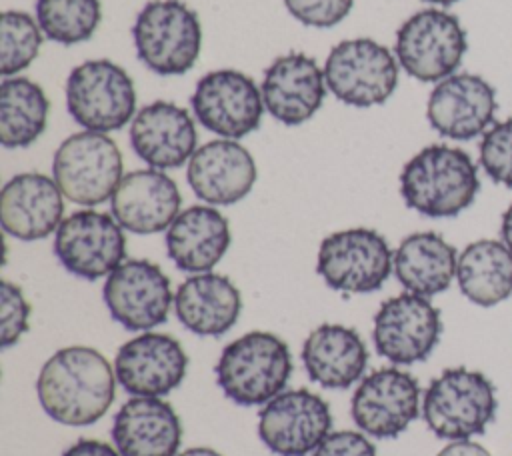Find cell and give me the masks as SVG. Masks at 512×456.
<instances>
[{"instance_id": "obj_4", "label": "cell", "mask_w": 512, "mask_h": 456, "mask_svg": "<svg viewBox=\"0 0 512 456\" xmlns=\"http://www.w3.org/2000/svg\"><path fill=\"white\" fill-rule=\"evenodd\" d=\"M498 408L492 380L466 366L446 368L422 396L426 426L442 440H470L484 434Z\"/></svg>"}, {"instance_id": "obj_41", "label": "cell", "mask_w": 512, "mask_h": 456, "mask_svg": "<svg viewBox=\"0 0 512 456\" xmlns=\"http://www.w3.org/2000/svg\"><path fill=\"white\" fill-rule=\"evenodd\" d=\"M426 2H430V4H440V6H450V4H456V2H460V0H426Z\"/></svg>"}, {"instance_id": "obj_9", "label": "cell", "mask_w": 512, "mask_h": 456, "mask_svg": "<svg viewBox=\"0 0 512 456\" xmlns=\"http://www.w3.org/2000/svg\"><path fill=\"white\" fill-rule=\"evenodd\" d=\"M328 90L344 104L370 108L384 104L398 86V60L372 38H352L336 44L326 62Z\"/></svg>"}, {"instance_id": "obj_39", "label": "cell", "mask_w": 512, "mask_h": 456, "mask_svg": "<svg viewBox=\"0 0 512 456\" xmlns=\"http://www.w3.org/2000/svg\"><path fill=\"white\" fill-rule=\"evenodd\" d=\"M500 240L510 248L512 252V204L504 210L502 222H500Z\"/></svg>"}, {"instance_id": "obj_21", "label": "cell", "mask_w": 512, "mask_h": 456, "mask_svg": "<svg viewBox=\"0 0 512 456\" xmlns=\"http://www.w3.org/2000/svg\"><path fill=\"white\" fill-rule=\"evenodd\" d=\"M258 170L252 154L236 140L218 138L200 146L188 160L192 192L214 206L240 202L252 190Z\"/></svg>"}, {"instance_id": "obj_3", "label": "cell", "mask_w": 512, "mask_h": 456, "mask_svg": "<svg viewBox=\"0 0 512 456\" xmlns=\"http://www.w3.org/2000/svg\"><path fill=\"white\" fill-rule=\"evenodd\" d=\"M214 370L220 390L234 404L264 406L286 388L292 354L280 336L252 330L224 346Z\"/></svg>"}, {"instance_id": "obj_18", "label": "cell", "mask_w": 512, "mask_h": 456, "mask_svg": "<svg viewBox=\"0 0 512 456\" xmlns=\"http://www.w3.org/2000/svg\"><path fill=\"white\" fill-rule=\"evenodd\" d=\"M188 356L170 334L144 332L124 342L114 358L120 386L132 396H166L186 376Z\"/></svg>"}, {"instance_id": "obj_23", "label": "cell", "mask_w": 512, "mask_h": 456, "mask_svg": "<svg viewBox=\"0 0 512 456\" xmlns=\"http://www.w3.org/2000/svg\"><path fill=\"white\" fill-rule=\"evenodd\" d=\"M64 216V194L42 172L12 176L0 192V222L6 234L30 242L56 232Z\"/></svg>"}, {"instance_id": "obj_2", "label": "cell", "mask_w": 512, "mask_h": 456, "mask_svg": "<svg viewBox=\"0 0 512 456\" xmlns=\"http://www.w3.org/2000/svg\"><path fill=\"white\" fill-rule=\"evenodd\" d=\"M478 166L468 152L430 144L416 152L400 172V194L408 208L428 218H452L476 200Z\"/></svg>"}, {"instance_id": "obj_8", "label": "cell", "mask_w": 512, "mask_h": 456, "mask_svg": "<svg viewBox=\"0 0 512 456\" xmlns=\"http://www.w3.org/2000/svg\"><path fill=\"white\" fill-rule=\"evenodd\" d=\"M52 174L64 198L80 206H98L112 198L122 180V154L104 132L82 130L58 146Z\"/></svg>"}, {"instance_id": "obj_37", "label": "cell", "mask_w": 512, "mask_h": 456, "mask_svg": "<svg viewBox=\"0 0 512 456\" xmlns=\"http://www.w3.org/2000/svg\"><path fill=\"white\" fill-rule=\"evenodd\" d=\"M62 456H122V454L118 452L116 446L108 442L94 440V438H80L70 448H66Z\"/></svg>"}, {"instance_id": "obj_33", "label": "cell", "mask_w": 512, "mask_h": 456, "mask_svg": "<svg viewBox=\"0 0 512 456\" xmlns=\"http://www.w3.org/2000/svg\"><path fill=\"white\" fill-rule=\"evenodd\" d=\"M478 158L492 182L512 188V116L494 122L482 134Z\"/></svg>"}, {"instance_id": "obj_20", "label": "cell", "mask_w": 512, "mask_h": 456, "mask_svg": "<svg viewBox=\"0 0 512 456\" xmlns=\"http://www.w3.org/2000/svg\"><path fill=\"white\" fill-rule=\"evenodd\" d=\"M182 196L176 182L158 168L132 170L122 176L110 198L112 216L132 234H156L180 214Z\"/></svg>"}, {"instance_id": "obj_5", "label": "cell", "mask_w": 512, "mask_h": 456, "mask_svg": "<svg viewBox=\"0 0 512 456\" xmlns=\"http://www.w3.org/2000/svg\"><path fill=\"white\" fill-rule=\"evenodd\" d=\"M132 38L146 68L160 76H178L198 60L202 26L182 0H150L134 20Z\"/></svg>"}, {"instance_id": "obj_38", "label": "cell", "mask_w": 512, "mask_h": 456, "mask_svg": "<svg viewBox=\"0 0 512 456\" xmlns=\"http://www.w3.org/2000/svg\"><path fill=\"white\" fill-rule=\"evenodd\" d=\"M436 456H492V454L474 440H452Z\"/></svg>"}, {"instance_id": "obj_6", "label": "cell", "mask_w": 512, "mask_h": 456, "mask_svg": "<svg viewBox=\"0 0 512 456\" xmlns=\"http://www.w3.org/2000/svg\"><path fill=\"white\" fill-rule=\"evenodd\" d=\"M468 48L460 20L440 8H424L396 30L394 54L404 72L420 82H440L456 72Z\"/></svg>"}, {"instance_id": "obj_10", "label": "cell", "mask_w": 512, "mask_h": 456, "mask_svg": "<svg viewBox=\"0 0 512 456\" xmlns=\"http://www.w3.org/2000/svg\"><path fill=\"white\" fill-rule=\"evenodd\" d=\"M394 254L386 238L372 228H348L328 234L318 248L316 272L338 292L378 290L392 272Z\"/></svg>"}, {"instance_id": "obj_24", "label": "cell", "mask_w": 512, "mask_h": 456, "mask_svg": "<svg viewBox=\"0 0 512 456\" xmlns=\"http://www.w3.org/2000/svg\"><path fill=\"white\" fill-rule=\"evenodd\" d=\"M110 434L122 456H178L182 424L166 400L134 396L114 414Z\"/></svg>"}, {"instance_id": "obj_7", "label": "cell", "mask_w": 512, "mask_h": 456, "mask_svg": "<svg viewBox=\"0 0 512 456\" xmlns=\"http://www.w3.org/2000/svg\"><path fill=\"white\" fill-rule=\"evenodd\" d=\"M66 108L76 124L94 132L126 126L136 112L130 74L112 60H86L66 78Z\"/></svg>"}, {"instance_id": "obj_12", "label": "cell", "mask_w": 512, "mask_h": 456, "mask_svg": "<svg viewBox=\"0 0 512 456\" xmlns=\"http://www.w3.org/2000/svg\"><path fill=\"white\" fill-rule=\"evenodd\" d=\"M440 336L442 316L430 298L404 292L384 300L374 314L376 352L392 364L408 366L426 360Z\"/></svg>"}, {"instance_id": "obj_32", "label": "cell", "mask_w": 512, "mask_h": 456, "mask_svg": "<svg viewBox=\"0 0 512 456\" xmlns=\"http://www.w3.org/2000/svg\"><path fill=\"white\" fill-rule=\"evenodd\" d=\"M42 28L28 12L6 10L0 20V74L16 76L40 52Z\"/></svg>"}, {"instance_id": "obj_29", "label": "cell", "mask_w": 512, "mask_h": 456, "mask_svg": "<svg viewBox=\"0 0 512 456\" xmlns=\"http://www.w3.org/2000/svg\"><path fill=\"white\" fill-rule=\"evenodd\" d=\"M460 292L476 306L490 308L512 296V252L502 240L470 242L456 264Z\"/></svg>"}, {"instance_id": "obj_40", "label": "cell", "mask_w": 512, "mask_h": 456, "mask_svg": "<svg viewBox=\"0 0 512 456\" xmlns=\"http://www.w3.org/2000/svg\"><path fill=\"white\" fill-rule=\"evenodd\" d=\"M178 456H222L220 452H216L214 448H206V446H196V448H188L184 452H180Z\"/></svg>"}, {"instance_id": "obj_19", "label": "cell", "mask_w": 512, "mask_h": 456, "mask_svg": "<svg viewBox=\"0 0 512 456\" xmlns=\"http://www.w3.org/2000/svg\"><path fill=\"white\" fill-rule=\"evenodd\" d=\"M326 88L324 70L304 52L278 56L264 70L260 86L264 108L286 126L310 120L320 110Z\"/></svg>"}, {"instance_id": "obj_28", "label": "cell", "mask_w": 512, "mask_h": 456, "mask_svg": "<svg viewBox=\"0 0 512 456\" xmlns=\"http://www.w3.org/2000/svg\"><path fill=\"white\" fill-rule=\"evenodd\" d=\"M456 264V248L438 232H414L396 248L392 270L406 292L430 298L450 288Z\"/></svg>"}, {"instance_id": "obj_30", "label": "cell", "mask_w": 512, "mask_h": 456, "mask_svg": "<svg viewBox=\"0 0 512 456\" xmlns=\"http://www.w3.org/2000/svg\"><path fill=\"white\" fill-rule=\"evenodd\" d=\"M50 102L42 86L26 76H8L0 84V142L6 148H26L48 124Z\"/></svg>"}, {"instance_id": "obj_13", "label": "cell", "mask_w": 512, "mask_h": 456, "mask_svg": "<svg viewBox=\"0 0 512 456\" xmlns=\"http://www.w3.org/2000/svg\"><path fill=\"white\" fill-rule=\"evenodd\" d=\"M330 428L328 402L306 388L282 390L258 412V436L276 456H308Z\"/></svg>"}, {"instance_id": "obj_11", "label": "cell", "mask_w": 512, "mask_h": 456, "mask_svg": "<svg viewBox=\"0 0 512 456\" xmlns=\"http://www.w3.org/2000/svg\"><path fill=\"white\" fill-rule=\"evenodd\" d=\"M58 262L82 280L112 274L126 258V236L118 220L98 210H76L54 232Z\"/></svg>"}, {"instance_id": "obj_27", "label": "cell", "mask_w": 512, "mask_h": 456, "mask_svg": "<svg viewBox=\"0 0 512 456\" xmlns=\"http://www.w3.org/2000/svg\"><path fill=\"white\" fill-rule=\"evenodd\" d=\"M228 220L212 206L182 210L166 230V252L178 270L210 272L230 246Z\"/></svg>"}, {"instance_id": "obj_35", "label": "cell", "mask_w": 512, "mask_h": 456, "mask_svg": "<svg viewBox=\"0 0 512 456\" xmlns=\"http://www.w3.org/2000/svg\"><path fill=\"white\" fill-rule=\"evenodd\" d=\"M284 6L304 26L332 28L350 14L354 0H284Z\"/></svg>"}, {"instance_id": "obj_15", "label": "cell", "mask_w": 512, "mask_h": 456, "mask_svg": "<svg viewBox=\"0 0 512 456\" xmlns=\"http://www.w3.org/2000/svg\"><path fill=\"white\" fill-rule=\"evenodd\" d=\"M420 384L400 368H378L362 378L352 394L350 416L368 436H400L420 414Z\"/></svg>"}, {"instance_id": "obj_26", "label": "cell", "mask_w": 512, "mask_h": 456, "mask_svg": "<svg viewBox=\"0 0 512 456\" xmlns=\"http://www.w3.org/2000/svg\"><path fill=\"white\" fill-rule=\"evenodd\" d=\"M174 312L180 324L192 334L222 336L238 322L242 296L228 276L200 272L178 286Z\"/></svg>"}, {"instance_id": "obj_36", "label": "cell", "mask_w": 512, "mask_h": 456, "mask_svg": "<svg viewBox=\"0 0 512 456\" xmlns=\"http://www.w3.org/2000/svg\"><path fill=\"white\" fill-rule=\"evenodd\" d=\"M312 456H376V446L362 432L336 430L320 442Z\"/></svg>"}, {"instance_id": "obj_34", "label": "cell", "mask_w": 512, "mask_h": 456, "mask_svg": "<svg viewBox=\"0 0 512 456\" xmlns=\"http://www.w3.org/2000/svg\"><path fill=\"white\" fill-rule=\"evenodd\" d=\"M30 304L20 286L2 280L0 288V342L2 348L14 346L30 326Z\"/></svg>"}, {"instance_id": "obj_1", "label": "cell", "mask_w": 512, "mask_h": 456, "mask_svg": "<svg viewBox=\"0 0 512 456\" xmlns=\"http://www.w3.org/2000/svg\"><path fill=\"white\" fill-rule=\"evenodd\" d=\"M36 392L44 412L64 426H90L114 402L116 372L102 352L90 346L56 350L40 368Z\"/></svg>"}, {"instance_id": "obj_25", "label": "cell", "mask_w": 512, "mask_h": 456, "mask_svg": "<svg viewBox=\"0 0 512 456\" xmlns=\"http://www.w3.org/2000/svg\"><path fill=\"white\" fill-rule=\"evenodd\" d=\"M308 378L328 390H348L364 376L368 348L362 336L342 324H320L302 344Z\"/></svg>"}, {"instance_id": "obj_31", "label": "cell", "mask_w": 512, "mask_h": 456, "mask_svg": "<svg viewBox=\"0 0 512 456\" xmlns=\"http://www.w3.org/2000/svg\"><path fill=\"white\" fill-rule=\"evenodd\" d=\"M36 20L48 40L72 46L94 36L102 6L100 0H36Z\"/></svg>"}, {"instance_id": "obj_17", "label": "cell", "mask_w": 512, "mask_h": 456, "mask_svg": "<svg viewBox=\"0 0 512 456\" xmlns=\"http://www.w3.org/2000/svg\"><path fill=\"white\" fill-rule=\"evenodd\" d=\"M496 108V90L486 78L454 72L432 88L426 118L440 136L464 142L482 136L496 122Z\"/></svg>"}, {"instance_id": "obj_14", "label": "cell", "mask_w": 512, "mask_h": 456, "mask_svg": "<svg viewBox=\"0 0 512 456\" xmlns=\"http://www.w3.org/2000/svg\"><path fill=\"white\" fill-rule=\"evenodd\" d=\"M196 120L222 138H242L260 126L264 100L256 82L232 68L204 74L190 98Z\"/></svg>"}, {"instance_id": "obj_22", "label": "cell", "mask_w": 512, "mask_h": 456, "mask_svg": "<svg viewBox=\"0 0 512 456\" xmlns=\"http://www.w3.org/2000/svg\"><path fill=\"white\" fill-rule=\"evenodd\" d=\"M196 124L188 110L168 100H156L140 108L130 124V144L150 168H178L192 158L196 148Z\"/></svg>"}, {"instance_id": "obj_16", "label": "cell", "mask_w": 512, "mask_h": 456, "mask_svg": "<svg viewBox=\"0 0 512 456\" xmlns=\"http://www.w3.org/2000/svg\"><path fill=\"white\" fill-rule=\"evenodd\" d=\"M102 296L110 316L132 332H148L168 320L174 294L162 268L150 260H124L106 276Z\"/></svg>"}]
</instances>
